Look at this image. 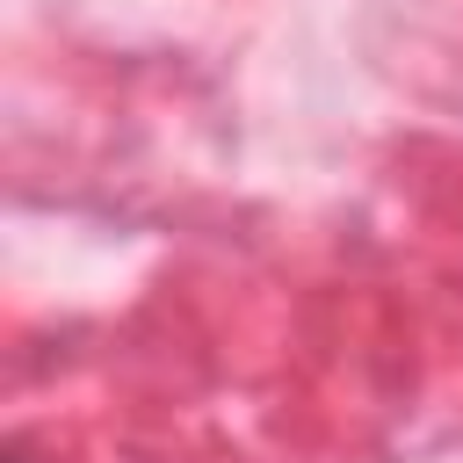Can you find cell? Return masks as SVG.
<instances>
[{"mask_svg":"<svg viewBox=\"0 0 463 463\" xmlns=\"http://www.w3.org/2000/svg\"><path fill=\"white\" fill-rule=\"evenodd\" d=\"M0 463H29V449H22V441H7V449H0Z\"/></svg>","mask_w":463,"mask_h":463,"instance_id":"1","label":"cell"}]
</instances>
